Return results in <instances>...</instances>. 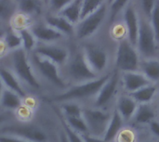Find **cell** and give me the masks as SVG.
Wrapping results in <instances>:
<instances>
[{
    "instance_id": "4316f807",
    "label": "cell",
    "mask_w": 159,
    "mask_h": 142,
    "mask_svg": "<svg viewBox=\"0 0 159 142\" xmlns=\"http://www.w3.org/2000/svg\"><path fill=\"white\" fill-rule=\"evenodd\" d=\"M155 117L154 109L147 104H140L137 107V110L134 113V118L137 123L140 124H150Z\"/></svg>"
},
{
    "instance_id": "d590c367",
    "label": "cell",
    "mask_w": 159,
    "mask_h": 142,
    "mask_svg": "<svg viewBox=\"0 0 159 142\" xmlns=\"http://www.w3.org/2000/svg\"><path fill=\"white\" fill-rule=\"evenodd\" d=\"M157 0H141V4H142V7H143V10L144 12V14L146 16H150L156 3H157Z\"/></svg>"
},
{
    "instance_id": "8fae6325",
    "label": "cell",
    "mask_w": 159,
    "mask_h": 142,
    "mask_svg": "<svg viewBox=\"0 0 159 142\" xmlns=\"http://www.w3.org/2000/svg\"><path fill=\"white\" fill-rule=\"evenodd\" d=\"M30 30L34 33L38 43L43 44H53V43H62L69 41L67 37L63 34L48 25L43 19L34 21L31 26Z\"/></svg>"
},
{
    "instance_id": "e575fe53",
    "label": "cell",
    "mask_w": 159,
    "mask_h": 142,
    "mask_svg": "<svg viewBox=\"0 0 159 142\" xmlns=\"http://www.w3.org/2000/svg\"><path fill=\"white\" fill-rule=\"evenodd\" d=\"M63 131L68 139V141L69 142H84L81 135H79L78 133L75 132L74 130H72L64 122H63Z\"/></svg>"
},
{
    "instance_id": "d6a6232c",
    "label": "cell",
    "mask_w": 159,
    "mask_h": 142,
    "mask_svg": "<svg viewBox=\"0 0 159 142\" xmlns=\"http://www.w3.org/2000/svg\"><path fill=\"white\" fill-rule=\"evenodd\" d=\"M149 18H150L149 22L154 30L157 42H159V0L157 1Z\"/></svg>"
},
{
    "instance_id": "83f0119b",
    "label": "cell",
    "mask_w": 159,
    "mask_h": 142,
    "mask_svg": "<svg viewBox=\"0 0 159 142\" xmlns=\"http://www.w3.org/2000/svg\"><path fill=\"white\" fill-rule=\"evenodd\" d=\"M21 39V45H22V48L28 53H32L34 48L37 46V40L34 37V33H32V31L30 30V28H24L21 30L18 31Z\"/></svg>"
},
{
    "instance_id": "9a60e30c",
    "label": "cell",
    "mask_w": 159,
    "mask_h": 142,
    "mask_svg": "<svg viewBox=\"0 0 159 142\" xmlns=\"http://www.w3.org/2000/svg\"><path fill=\"white\" fill-rule=\"evenodd\" d=\"M124 21H125V28H126V33H127V37H128L127 39L131 45L136 47L140 19L133 6L129 5L125 7Z\"/></svg>"
},
{
    "instance_id": "30bf717a",
    "label": "cell",
    "mask_w": 159,
    "mask_h": 142,
    "mask_svg": "<svg viewBox=\"0 0 159 142\" xmlns=\"http://www.w3.org/2000/svg\"><path fill=\"white\" fill-rule=\"evenodd\" d=\"M81 48L85 59L91 70L96 74L102 73L105 70L108 62L107 52L102 47L96 44L87 43L81 46Z\"/></svg>"
},
{
    "instance_id": "52a82bcc",
    "label": "cell",
    "mask_w": 159,
    "mask_h": 142,
    "mask_svg": "<svg viewBox=\"0 0 159 142\" xmlns=\"http://www.w3.org/2000/svg\"><path fill=\"white\" fill-rule=\"evenodd\" d=\"M65 43L66 42L53 44L37 43L33 53L54 62L61 69L66 64L71 51V47Z\"/></svg>"
},
{
    "instance_id": "f546056e",
    "label": "cell",
    "mask_w": 159,
    "mask_h": 142,
    "mask_svg": "<svg viewBox=\"0 0 159 142\" xmlns=\"http://www.w3.org/2000/svg\"><path fill=\"white\" fill-rule=\"evenodd\" d=\"M61 110L64 118H71V117L82 116L83 108H81L77 103L74 101H69V102L61 103Z\"/></svg>"
},
{
    "instance_id": "bcb514c9",
    "label": "cell",
    "mask_w": 159,
    "mask_h": 142,
    "mask_svg": "<svg viewBox=\"0 0 159 142\" xmlns=\"http://www.w3.org/2000/svg\"><path fill=\"white\" fill-rule=\"evenodd\" d=\"M0 26H1V25H0Z\"/></svg>"
},
{
    "instance_id": "277c9868",
    "label": "cell",
    "mask_w": 159,
    "mask_h": 142,
    "mask_svg": "<svg viewBox=\"0 0 159 142\" xmlns=\"http://www.w3.org/2000/svg\"><path fill=\"white\" fill-rule=\"evenodd\" d=\"M110 74H106L101 77H98L94 80L75 84L66 88L61 93L57 95L54 98V100L57 102H69V101H76L80 100H85L92 97H96L102 87L109 78Z\"/></svg>"
},
{
    "instance_id": "1f68e13d",
    "label": "cell",
    "mask_w": 159,
    "mask_h": 142,
    "mask_svg": "<svg viewBox=\"0 0 159 142\" xmlns=\"http://www.w3.org/2000/svg\"><path fill=\"white\" fill-rule=\"evenodd\" d=\"M73 0H48L47 5V13L59 14Z\"/></svg>"
},
{
    "instance_id": "ac0fdd59",
    "label": "cell",
    "mask_w": 159,
    "mask_h": 142,
    "mask_svg": "<svg viewBox=\"0 0 159 142\" xmlns=\"http://www.w3.org/2000/svg\"><path fill=\"white\" fill-rule=\"evenodd\" d=\"M123 83L126 90L129 93H133L150 85V81L143 75V73L138 72L125 73L123 75Z\"/></svg>"
},
{
    "instance_id": "8d00e7d4",
    "label": "cell",
    "mask_w": 159,
    "mask_h": 142,
    "mask_svg": "<svg viewBox=\"0 0 159 142\" xmlns=\"http://www.w3.org/2000/svg\"><path fill=\"white\" fill-rule=\"evenodd\" d=\"M0 142H29L21 140L20 138L11 136V135H7V134H1L0 135Z\"/></svg>"
},
{
    "instance_id": "ab89813d",
    "label": "cell",
    "mask_w": 159,
    "mask_h": 142,
    "mask_svg": "<svg viewBox=\"0 0 159 142\" xmlns=\"http://www.w3.org/2000/svg\"><path fill=\"white\" fill-rule=\"evenodd\" d=\"M149 126H150V129H151V131L153 132V134H155L157 137H158L159 138V122L157 121H152L150 124H149Z\"/></svg>"
},
{
    "instance_id": "4dcf8cb0",
    "label": "cell",
    "mask_w": 159,
    "mask_h": 142,
    "mask_svg": "<svg viewBox=\"0 0 159 142\" xmlns=\"http://www.w3.org/2000/svg\"><path fill=\"white\" fill-rule=\"evenodd\" d=\"M105 3H107V0H82L81 20L89 16V14L95 12L99 7H101Z\"/></svg>"
},
{
    "instance_id": "3957f363",
    "label": "cell",
    "mask_w": 159,
    "mask_h": 142,
    "mask_svg": "<svg viewBox=\"0 0 159 142\" xmlns=\"http://www.w3.org/2000/svg\"><path fill=\"white\" fill-rule=\"evenodd\" d=\"M29 58L39 81L42 79L54 87L66 89L68 82L63 77L61 69L57 64L33 52L29 54Z\"/></svg>"
},
{
    "instance_id": "6da1fadb",
    "label": "cell",
    "mask_w": 159,
    "mask_h": 142,
    "mask_svg": "<svg viewBox=\"0 0 159 142\" xmlns=\"http://www.w3.org/2000/svg\"><path fill=\"white\" fill-rule=\"evenodd\" d=\"M0 62L10 69L23 86L29 87L33 89L40 88L41 82L34 71L29 54L23 48L8 52L7 55L0 60Z\"/></svg>"
},
{
    "instance_id": "74e56055",
    "label": "cell",
    "mask_w": 159,
    "mask_h": 142,
    "mask_svg": "<svg viewBox=\"0 0 159 142\" xmlns=\"http://www.w3.org/2000/svg\"><path fill=\"white\" fill-rule=\"evenodd\" d=\"M81 137L84 142H106L102 138L95 137L89 134H84V135H81Z\"/></svg>"
},
{
    "instance_id": "8992f818",
    "label": "cell",
    "mask_w": 159,
    "mask_h": 142,
    "mask_svg": "<svg viewBox=\"0 0 159 142\" xmlns=\"http://www.w3.org/2000/svg\"><path fill=\"white\" fill-rule=\"evenodd\" d=\"M116 64L124 73L137 72L140 66L139 54L128 39H121L117 46Z\"/></svg>"
},
{
    "instance_id": "603a6c76",
    "label": "cell",
    "mask_w": 159,
    "mask_h": 142,
    "mask_svg": "<svg viewBox=\"0 0 159 142\" xmlns=\"http://www.w3.org/2000/svg\"><path fill=\"white\" fill-rule=\"evenodd\" d=\"M123 118L120 116L118 112L116 110L111 115V119L109 121L106 131L103 135V140L106 142L113 141L118 135L123 126Z\"/></svg>"
},
{
    "instance_id": "5bb4252c",
    "label": "cell",
    "mask_w": 159,
    "mask_h": 142,
    "mask_svg": "<svg viewBox=\"0 0 159 142\" xmlns=\"http://www.w3.org/2000/svg\"><path fill=\"white\" fill-rule=\"evenodd\" d=\"M118 80H119L118 73L115 72L114 73L110 74L107 81L104 83V85L102 87V88L96 95L95 106L97 108H102L110 102V100L113 99V97L116 92Z\"/></svg>"
},
{
    "instance_id": "836d02e7",
    "label": "cell",
    "mask_w": 159,
    "mask_h": 142,
    "mask_svg": "<svg viewBox=\"0 0 159 142\" xmlns=\"http://www.w3.org/2000/svg\"><path fill=\"white\" fill-rule=\"evenodd\" d=\"M129 0H112L111 4H110V15H111V19H115L116 16L123 9L127 7L128 3Z\"/></svg>"
},
{
    "instance_id": "d6986e66",
    "label": "cell",
    "mask_w": 159,
    "mask_h": 142,
    "mask_svg": "<svg viewBox=\"0 0 159 142\" xmlns=\"http://www.w3.org/2000/svg\"><path fill=\"white\" fill-rule=\"evenodd\" d=\"M22 99L19 94L4 88L0 98V109L4 112L18 110L22 105Z\"/></svg>"
},
{
    "instance_id": "7a4b0ae2",
    "label": "cell",
    "mask_w": 159,
    "mask_h": 142,
    "mask_svg": "<svg viewBox=\"0 0 159 142\" xmlns=\"http://www.w3.org/2000/svg\"><path fill=\"white\" fill-rule=\"evenodd\" d=\"M61 73L65 80L74 83V85L98 78V74L88 64L81 47H71L69 59L61 68Z\"/></svg>"
},
{
    "instance_id": "7402d4cb",
    "label": "cell",
    "mask_w": 159,
    "mask_h": 142,
    "mask_svg": "<svg viewBox=\"0 0 159 142\" xmlns=\"http://www.w3.org/2000/svg\"><path fill=\"white\" fill-rule=\"evenodd\" d=\"M81 11L82 0H73L59 13V15L62 16L75 26L81 20Z\"/></svg>"
},
{
    "instance_id": "ffe728a7",
    "label": "cell",
    "mask_w": 159,
    "mask_h": 142,
    "mask_svg": "<svg viewBox=\"0 0 159 142\" xmlns=\"http://www.w3.org/2000/svg\"><path fill=\"white\" fill-rule=\"evenodd\" d=\"M137 107L138 103L131 97L122 96L117 100L116 111L123 118V120H129L134 116Z\"/></svg>"
},
{
    "instance_id": "d4e9b609",
    "label": "cell",
    "mask_w": 159,
    "mask_h": 142,
    "mask_svg": "<svg viewBox=\"0 0 159 142\" xmlns=\"http://www.w3.org/2000/svg\"><path fill=\"white\" fill-rule=\"evenodd\" d=\"M142 71L143 75L150 82L159 80V60L156 59H146L142 62Z\"/></svg>"
},
{
    "instance_id": "5b68a950",
    "label": "cell",
    "mask_w": 159,
    "mask_h": 142,
    "mask_svg": "<svg viewBox=\"0 0 159 142\" xmlns=\"http://www.w3.org/2000/svg\"><path fill=\"white\" fill-rule=\"evenodd\" d=\"M107 3L103 4L95 12L83 18L75 26V37L77 41H86L94 35L104 22L107 16Z\"/></svg>"
},
{
    "instance_id": "60d3db41",
    "label": "cell",
    "mask_w": 159,
    "mask_h": 142,
    "mask_svg": "<svg viewBox=\"0 0 159 142\" xmlns=\"http://www.w3.org/2000/svg\"><path fill=\"white\" fill-rule=\"evenodd\" d=\"M8 119H9V116H8L7 113H6L4 111H1L0 112V125L5 124L7 121H8Z\"/></svg>"
},
{
    "instance_id": "2e32d148",
    "label": "cell",
    "mask_w": 159,
    "mask_h": 142,
    "mask_svg": "<svg viewBox=\"0 0 159 142\" xmlns=\"http://www.w3.org/2000/svg\"><path fill=\"white\" fill-rule=\"evenodd\" d=\"M43 20L48 25H49L50 27L63 34L65 37H67L69 40L75 37V25L62 16L59 14L47 13L44 16Z\"/></svg>"
},
{
    "instance_id": "ee69618b",
    "label": "cell",
    "mask_w": 159,
    "mask_h": 142,
    "mask_svg": "<svg viewBox=\"0 0 159 142\" xmlns=\"http://www.w3.org/2000/svg\"><path fill=\"white\" fill-rule=\"evenodd\" d=\"M4 30H5V27H3V26H0V35L3 33Z\"/></svg>"
},
{
    "instance_id": "7c38bea8",
    "label": "cell",
    "mask_w": 159,
    "mask_h": 142,
    "mask_svg": "<svg viewBox=\"0 0 159 142\" xmlns=\"http://www.w3.org/2000/svg\"><path fill=\"white\" fill-rule=\"evenodd\" d=\"M3 134L11 135L29 142H48L47 134L42 129L30 125L9 126L4 129Z\"/></svg>"
},
{
    "instance_id": "44dd1931",
    "label": "cell",
    "mask_w": 159,
    "mask_h": 142,
    "mask_svg": "<svg viewBox=\"0 0 159 142\" xmlns=\"http://www.w3.org/2000/svg\"><path fill=\"white\" fill-rule=\"evenodd\" d=\"M17 14L15 0H0V25L7 28Z\"/></svg>"
},
{
    "instance_id": "e0dca14e",
    "label": "cell",
    "mask_w": 159,
    "mask_h": 142,
    "mask_svg": "<svg viewBox=\"0 0 159 142\" xmlns=\"http://www.w3.org/2000/svg\"><path fill=\"white\" fill-rule=\"evenodd\" d=\"M0 78L5 88H7L17 94H19L21 98L26 96V91L23 84L20 81V79L15 75V73L0 62Z\"/></svg>"
},
{
    "instance_id": "f35d334b",
    "label": "cell",
    "mask_w": 159,
    "mask_h": 142,
    "mask_svg": "<svg viewBox=\"0 0 159 142\" xmlns=\"http://www.w3.org/2000/svg\"><path fill=\"white\" fill-rule=\"evenodd\" d=\"M1 35H2V34H1ZM1 35H0V60H1L3 58H5V57L7 55V53H8V50L7 49L6 45H5L3 39H2V36H1Z\"/></svg>"
},
{
    "instance_id": "9c48e42d",
    "label": "cell",
    "mask_w": 159,
    "mask_h": 142,
    "mask_svg": "<svg viewBox=\"0 0 159 142\" xmlns=\"http://www.w3.org/2000/svg\"><path fill=\"white\" fill-rule=\"evenodd\" d=\"M157 39L150 22L144 19H140L139 32L137 38V47L139 52L146 59H151L157 49Z\"/></svg>"
},
{
    "instance_id": "4fadbf2b",
    "label": "cell",
    "mask_w": 159,
    "mask_h": 142,
    "mask_svg": "<svg viewBox=\"0 0 159 142\" xmlns=\"http://www.w3.org/2000/svg\"><path fill=\"white\" fill-rule=\"evenodd\" d=\"M17 12L36 21L47 14V6L42 0H15Z\"/></svg>"
},
{
    "instance_id": "ba28073f",
    "label": "cell",
    "mask_w": 159,
    "mask_h": 142,
    "mask_svg": "<svg viewBox=\"0 0 159 142\" xmlns=\"http://www.w3.org/2000/svg\"><path fill=\"white\" fill-rule=\"evenodd\" d=\"M82 117L86 122L89 135L103 138V135L108 126L111 115L100 109L84 108Z\"/></svg>"
},
{
    "instance_id": "cb8c5ba5",
    "label": "cell",
    "mask_w": 159,
    "mask_h": 142,
    "mask_svg": "<svg viewBox=\"0 0 159 142\" xmlns=\"http://www.w3.org/2000/svg\"><path fill=\"white\" fill-rule=\"evenodd\" d=\"M1 36L8 52L17 50L19 48H22L21 39H20L19 32L12 29L11 27L5 28Z\"/></svg>"
},
{
    "instance_id": "f1b7e54d",
    "label": "cell",
    "mask_w": 159,
    "mask_h": 142,
    "mask_svg": "<svg viewBox=\"0 0 159 142\" xmlns=\"http://www.w3.org/2000/svg\"><path fill=\"white\" fill-rule=\"evenodd\" d=\"M64 123L75 132L78 133L79 135L89 134L88 127L86 125L85 120L82 116L79 117H71V118H64Z\"/></svg>"
},
{
    "instance_id": "484cf974",
    "label": "cell",
    "mask_w": 159,
    "mask_h": 142,
    "mask_svg": "<svg viewBox=\"0 0 159 142\" xmlns=\"http://www.w3.org/2000/svg\"><path fill=\"white\" fill-rule=\"evenodd\" d=\"M156 92H157V87L155 86L148 85L133 93H130V95H131V98L137 103L147 104L153 100L154 96L156 95Z\"/></svg>"
},
{
    "instance_id": "f6af8a7d",
    "label": "cell",
    "mask_w": 159,
    "mask_h": 142,
    "mask_svg": "<svg viewBox=\"0 0 159 142\" xmlns=\"http://www.w3.org/2000/svg\"><path fill=\"white\" fill-rule=\"evenodd\" d=\"M42 1H43V2H44L45 4H46V6L48 5V0H42Z\"/></svg>"
},
{
    "instance_id": "7bdbcfd3",
    "label": "cell",
    "mask_w": 159,
    "mask_h": 142,
    "mask_svg": "<svg viewBox=\"0 0 159 142\" xmlns=\"http://www.w3.org/2000/svg\"><path fill=\"white\" fill-rule=\"evenodd\" d=\"M4 88H5V87H4V85H3V83H2L1 78H0V98H1V95H2V92H3Z\"/></svg>"
},
{
    "instance_id": "b9f144b4",
    "label": "cell",
    "mask_w": 159,
    "mask_h": 142,
    "mask_svg": "<svg viewBox=\"0 0 159 142\" xmlns=\"http://www.w3.org/2000/svg\"><path fill=\"white\" fill-rule=\"evenodd\" d=\"M59 139H60V142H69L66 135H65V133H64V131H61V133L60 134V138Z\"/></svg>"
}]
</instances>
